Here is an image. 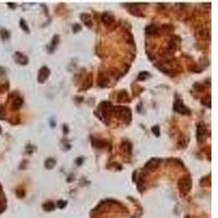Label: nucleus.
Returning <instances> with one entry per match:
<instances>
[{
	"label": "nucleus",
	"mask_w": 218,
	"mask_h": 218,
	"mask_svg": "<svg viewBox=\"0 0 218 218\" xmlns=\"http://www.w3.org/2000/svg\"><path fill=\"white\" fill-rule=\"evenodd\" d=\"M112 112L114 116L118 118H120L124 121V123H130L131 121V110L128 107H114L112 108Z\"/></svg>",
	"instance_id": "f257e3e1"
},
{
	"label": "nucleus",
	"mask_w": 218,
	"mask_h": 218,
	"mask_svg": "<svg viewBox=\"0 0 218 218\" xmlns=\"http://www.w3.org/2000/svg\"><path fill=\"white\" fill-rule=\"evenodd\" d=\"M178 187H179V190L181 192L182 195H185L188 194L190 190H191V187H192V179L190 176H185V177H182L178 182Z\"/></svg>",
	"instance_id": "f03ea898"
},
{
	"label": "nucleus",
	"mask_w": 218,
	"mask_h": 218,
	"mask_svg": "<svg viewBox=\"0 0 218 218\" xmlns=\"http://www.w3.org/2000/svg\"><path fill=\"white\" fill-rule=\"evenodd\" d=\"M112 105L109 103V101H103L99 106H98V110L97 114L101 112V114H99L101 118H105V119H109L111 112H112Z\"/></svg>",
	"instance_id": "7ed1b4c3"
},
{
	"label": "nucleus",
	"mask_w": 218,
	"mask_h": 218,
	"mask_svg": "<svg viewBox=\"0 0 218 218\" xmlns=\"http://www.w3.org/2000/svg\"><path fill=\"white\" fill-rule=\"evenodd\" d=\"M206 127L203 122H200L198 124V129H196V139H198V143H204L206 140Z\"/></svg>",
	"instance_id": "20e7f679"
},
{
	"label": "nucleus",
	"mask_w": 218,
	"mask_h": 218,
	"mask_svg": "<svg viewBox=\"0 0 218 218\" xmlns=\"http://www.w3.org/2000/svg\"><path fill=\"white\" fill-rule=\"evenodd\" d=\"M174 109L181 114H190V109L183 105L181 99H177L174 104Z\"/></svg>",
	"instance_id": "39448f33"
},
{
	"label": "nucleus",
	"mask_w": 218,
	"mask_h": 218,
	"mask_svg": "<svg viewBox=\"0 0 218 218\" xmlns=\"http://www.w3.org/2000/svg\"><path fill=\"white\" fill-rule=\"evenodd\" d=\"M49 74H50V70L47 67H42L39 72H38V77H37L38 82L39 83H44L49 77Z\"/></svg>",
	"instance_id": "423d86ee"
},
{
	"label": "nucleus",
	"mask_w": 218,
	"mask_h": 218,
	"mask_svg": "<svg viewBox=\"0 0 218 218\" xmlns=\"http://www.w3.org/2000/svg\"><path fill=\"white\" fill-rule=\"evenodd\" d=\"M14 59H15V61H17L19 64H21V66H25V64H27V62H28V59H27L26 56H24V55L21 54V52H15V54H14Z\"/></svg>",
	"instance_id": "0eeeda50"
},
{
	"label": "nucleus",
	"mask_w": 218,
	"mask_h": 218,
	"mask_svg": "<svg viewBox=\"0 0 218 218\" xmlns=\"http://www.w3.org/2000/svg\"><path fill=\"white\" fill-rule=\"evenodd\" d=\"M101 21H103V23L106 26H109L110 24H112L114 22V17L110 13H104L101 15Z\"/></svg>",
	"instance_id": "6e6552de"
},
{
	"label": "nucleus",
	"mask_w": 218,
	"mask_h": 218,
	"mask_svg": "<svg viewBox=\"0 0 218 218\" xmlns=\"http://www.w3.org/2000/svg\"><path fill=\"white\" fill-rule=\"evenodd\" d=\"M158 165H159V159L157 158H152L151 160H148L145 165V168L146 169H149V170H153L155 168L158 167Z\"/></svg>",
	"instance_id": "1a4fd4ad"
},
{
	"label": "nucleus",
	"mask_w": 218,
	"mask_h": 218,
	"mask_svg": "<svg viewBox=\"0 0 218 218\" xmlns=\"http://www.w3.org/2000/svg\"><path fill=\"white\" fill-rule=\"evenodd\" d=\"M22 104H23V101H22V98H21L19 95H15L14 99L12 101V107H13L14 109H19V108L22 106Z\"/></svg>",
	"instance_id": "9d476101"
},
{
	"label": "nucleus",
	"mask_w": 218,
	"mask_h": 218,
	"mask_svg": "<svg viewBox=\"0 0 218 218\" xmlns=\"http://www.w3.org/2000/svg\"><path fill=\"white\" fill-rule=\"evenodd\" d=\"M81 19L82 21L84 22V24L88 27H92L93 26V22H92V19L91 17L88 15V14H81Z\"/></svg>",
	"instance_id": "9b49d317"
},
{
	"label": "nucleus",
	"mask_w": 218,
	"mask_h": 218,
	"mask_svg": "<svg viewBox=\"0 0 218 218\" xmlns=\"http://www.w3.org/2000/svg\"><path fill=\"white\" fill-rule=\"evenodd\" d=\"M56 166V160L54 158H47L46 161H45V167L47 169H52V168Z\"/></svg>",
	"instance_id": "f8f14e48"
},
{
	"label": "nucleus",
	"mask_w": 218,
	"mask_h": 218,
	"mask_svg": "<svg viewBox=\"0 0 218 218\" xmlns=\"http://www.w3.org/2000/svg\"><path fill=\"white\" fill-rule=\"evenodd\" d=\"M121 148L123 149L124 152H125V154H131V151H132V146H131V144L129 143V142H123L122 143V145H121Z\"/></svg>",
	"instance_id": "ddd939ff"
},
{
	"label": "nucleus",
	"mask_w": 218,
	"mask_h": 218,
	"mask_svg": "<svg viewBox=\"0 0 218 218\" xmlns=\"http://www.w3.org/2000/svg\"><path fill=\"white\" fill-rule=\"evenodd\" d=\"M58 43H59V36H58V35H55L54 38H52V42H51L50 49H49V51H54L55 48H56V46L58 45Z\"/></svg>",
	"instance_id": "4468645a"
},
{
	"label": "nucleus",
	"mask_w": 218,
	"mask_h": 218,
	"mask_svg": "<svg viewBox=\"0 0 218 218\" xmlns=\"http://www.w3.org/2000/svg\"><path fill=\"white\" fill-rule=\"evenodd\" d=\"M43 208L45 209V211H54V209H55V204L52 203V202H47V203H45V204H44Z\"/></svg>",
	"instance_id": "2eb2a0df"
},
{
	"label": "nucleus",
	"mask_w": 218,
	"mask_h": 218,
	"mask_svg": "<svg viewBox=\"0 0 218 218\" xmlns=\"http://www.w3.org/2000/svg\"><path fill=\"white\" fill-rule=\"evenodd\" d=\"M146 32H147V34H149V35L156 34V33H157V27L152 24V25H149V26L146 27Z\"/></svg>",
	"instance_id": "dca6fc26"
},
{
	"label": "nucleus",
	"mask_w": 218,
	"mask_h": 218,
	"mask_svg": "<svg viewBox=\"0 0 218 218\" xmlns=\"http://www.w3.org/2000/svg\"><path fill=\"white\" fill-rule=\"evenodd\" d=\"M20 25H21V27H22V28H23V30L25 31V32H26V33H28V32H30V28H28V26H27V24H26V22H25V21H24L23 19H21V21H20Z\"/></svg>",
	"instance_id": "f3484780"
},
{
	"label": "nucleus",
	"mask_w": 218,
	"mask_h": 218,
	"mask_svg": "<svg viewBox=\"0 0 218 218\" xmlns=\"http://www.w3.org/2000/svg\"><path fill=\"white\" fill-rule=\"evenodd\" d=\"M152 132H153L156 136H159V135H160V129H159L158 125H155V127L152 128Z\"/></svg>",
	"instance_id": "a211bd4d"
},
{
	"label": "nucleus",
	"mask_w": 218,
	"mask_h": 218,
	"mask_svg": "<svg viewBox=\"0 0 218 218\" xmlns=\"http://www.w3.org/2000/svg\"><path fill=\"white\" fill-rule=\"evenodd\" d=\"M148 77H149V73H148V72H141L140 75H139V80L143 81V80H145V79H147Z\"/></svg>",
	"instance_id": "6ab92c4d"
},
{
	"label": "nucleus",
	"mask_w": 218,
	"mask_h": 218,
	"mask_svg": "<svg viewBox=\"0 0 218 218\" xmlns=\"http://www.w3.org/2000/svg\"><path fill=\"white\" fill-rule=\"evenodd\" d=\"M0 34H1V36H2L4 39H7L8 37H9V33L6 30H1L0 31Z\"/></svg>",
	"instance_id": "aec40b11"
},
{
	"label": "nucleus",
	"mask_w": 218,
	"mask_h": 218,
	"mask_svg": "<svg viewBox=\"0 0 218 218\" xmlns=\"http://www.w3.org/2000/svg\"><path fill=\"white\" fill-rule=\"evenodd\" d=\"M57 205H58V207H59V208H63V207H66L67 202H66V201H59L57 203Z\"/></svg>",
	"instance_id": "412c9836"
},
{
	"label": "nucleus",
	"mask_w": 218,
	"mask_h": 218,
	"mask_svg": "<svg viewBox=\"0 0 218 218\" xmlns=\"http://www.w3.org/2000/svg\"><path fill=\"white\" fill-rule=\"evenodd\" d=\"M81 31V26L79 24H74L73 25V32L74 33H77V32H80Z\"/></svg>",
	"instance_id": "4be33fe9"
},
{
	"label": "nucleus",
	"mask_w": 218,
	"mask_h": 218,
	"mask_svg": "<svg viewBox=\"0 0 218 218\" xmlns=\"http://www.w3.org/2000/svg\"><path fill=\"white\" fill-rule=\"evenodd\" d=\"M4 109H2V107H0V119H4Z\"/></svg>",
	"instance_id": "5701e85b"
},
{
	"label": "nucleus",
	"mask_w": 218,
	"mask_h": 218,
	"mask_svg": "<svg viewBox=\"0 0 218 218\" xmlns=\"http://www.w3.org/2000/svg\"><path fill=\"white\" fill-rule=\"evenodd\" d=\"M0 132H1V129H0Z\"/></svg>",
	"instance_id": "b1692460"
}]
</instances>
